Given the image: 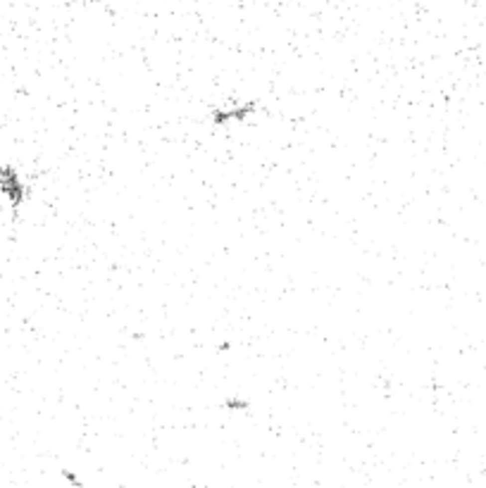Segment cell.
<instances>
[{
	"label": "cell",
	"mask_w": 486,
	"mask_h": 488,
	"mask_svg": "<svg viewBox=\"0 0 486 488\" xmlns=\"http://www.w3.org/2000/svg\"><path fill=\"white\" fill-rule=\"evenodd\" d=\"M255 112V103H236V105H224V108L212 110V124L215 126H224L229 122H243L248 120V115Z\"/></svg>",
	"instance_id": "1"
},
{
	"label": "cell",
	"mask_w": 486,
	"mask_h": 488,
	"mask_svg": "<svg viewBox=\"0 0 486 488\" xmlns=\"http://www.w3.org/2000/svg\"><path fill=\"white\" fill-rule=\"evenodd\" d=\"M224 407H229V410H246L248 402L246 400H224Z\"/></svg>",
	"instance_id": "2"
}]
</instances>
